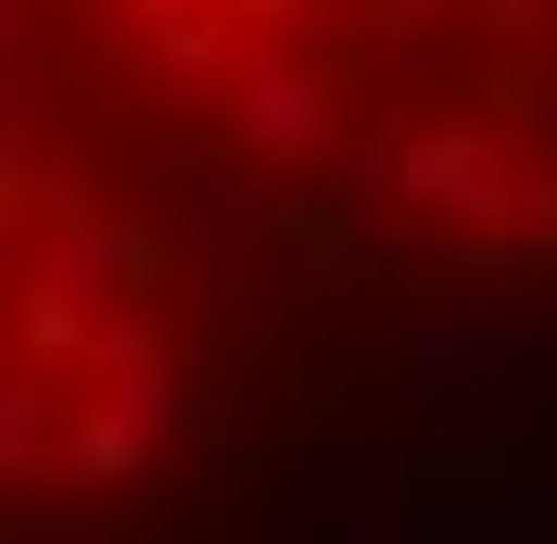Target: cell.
I'll return each mask as SVG.
<instances>
[{
    "instance_id": "1",
    "label": "cell",
    "mask_w": 557,
    "mask_h": 544,
    "mask_svg": "<svg viewBox=\"0 0 557 544\" xmlns=\"http://www.w3.org/2000/svg\"><path fill=\"white\" fill-rule=\"evenodd\" d=\"M26 89L431 292H557V0H13Z\"/></svg>"
}]
</instances>
